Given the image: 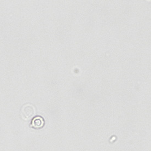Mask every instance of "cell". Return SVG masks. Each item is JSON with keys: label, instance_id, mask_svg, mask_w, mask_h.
<instances>
[{"label": "cell", "instance_id": "obj_1", "mask_svg": "<svg viewBox=\"0 0 151 151\" xmlns=\"http://www.w3.org/2000/svg\"><path fill=\"white\" fill-rule=\"evenodd\" d=\"M36 109L30 104H25L21 109V116L24 121H29L34 116Z\"/></svg>", "mask_w": 151, "mask_h": 151}, {"label": "cell", "instance_id": "obj_2", "mask_svg": "<svg viewBox=\"0 0 151 151\" xmlns=\"http://www.w3.org/2000/svg\"><path fill=\"white\" fill-rule=\"evenodd\" d=\"M43 120L41 117H37L32 121V126L35 128H39L43 126Z\"/></svg>", "mask_w": 151, "mask_h": 151}]
</instances>
